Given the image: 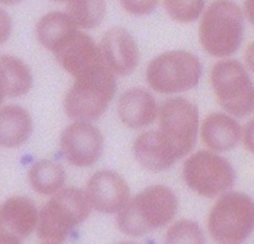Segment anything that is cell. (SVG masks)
I'll return each mask as SVG.
<instances>
[{"mask_svg":"<svg viewBox=\"0 0 254 244\" xmlns=\"http://www.w3.org/2000/svg\"><path fill=\"white\" fill-rule=\"evenodd\" d=\"M174 192L164 185L145 188L120 211L118 225L127 236L141 237L168 224L177 213Z\"/></svg>","mask_w":254,"mask_h":244,"instance_id":"6da1fadb","label":"cell"},{"mask_svg":"<svg viewBox=\"0 0 254 244\" xmlns=\"http://www.w3.org/2000/svg\"><path fill=\"white\" fill-rule=\"evenodd\" d=\"M116 88V78L104 63L95 70L75 78L65 96L64 111L69 118L79 122L95 121L107 110Z\"/></svg>","mask_w":254,"mask_h":244,"instance_id":"7a4b0ae2","label":"cell"},{"mask_svg":"<svg viewBox=\"0 0 254 244\" xmlns=\"http://www.w3.org/2000/svg\"><path fill=\"white\" fill-rule=\"evenodd\" d=\"M86 193L76 187L59 191L41 209L37 221V235L48 243H62L90 213Z\"/></svg>","mask_w":254,"mask_h":244,"instance_id":"3957f363","label":"cell"},{"mask_svg":"<svg viewBox=\"0 0 254 244\" xmlns=\"http://www.w3.org/2000/svg\"><path fill=\"white\" fill-rule=\"evenodd\" d=\"M244 29L241 9L229 1H216L208 7L201 19L200 42L210 55L227 57L239 49Z\"/></svg>","mask_w":254,"mask_h":244,"instance_id":"277c9868","label":"cell"},{"mask_svg":"<svg viewBox=\"0 0 254 244\" xmlns=\"http://www.w3.org/2000/svg\"><path fill=\"white\" fill-rule=\"evenodd\" d=\"M254 202L242 192L223 195L212 208L208 229L219 244H239L245 242L254 229Z\"/></svg>","mask_w":254,"mask_h":244,"instance_id":"5b68a950","label":"cell"},{"mask_svg":"<svg viewBox=\"0 0 254 244\" xmlns=\"http://www.w3.org/2000/svg\"><path fill=\"white\" fill-rule=\"evenodd\" d=\"M201 69V63L194 55L180 50L170 51L149 63L147 80L159 93L188 91L197 85Z\"/></svg>","mask_w":254,"mask_h":244,"instance_id":"8992f818","label":"cell"},{"mask_svg":"<svg viewBox=\"0 0 254 244\" xmlns=\"http://www.w3.org/2000/svg\"><path fill=\"white\" fill-rule=\"evenodd\" d=\"M211 83L221 107L229 114L242 118L254 111V86L241 62H217L211 71Z\"/></svg>","mask_w":254,"mask_h":244,"instance_id":"52a82bcc","label":"cell"},{"mask_svg":"<svg viewBox=\"0 0 254 244\" xmlns=\"http://www.w3.org/2000/svg\"><path fill=\"white\" fill-rule=\"evenodd\" d=\"M159 132L169 144L177 159L192 150L197 133V108L183 98L166 101L159 113Z\"/></svg>","mask_w":254,"mask_h":244,"instance_id":"ba28073f","label":"cell"},{"mask_svg":"<svg viewBox=\"0 0 254 244\" xmlns=\"http://www.w3.org/2000/svg\"><path fill=\"white\" fill-rule=\"evenodd\" d=\"M184 178L192 190L205 197L216 196L235 183V170L221 156L209 152H198L187 159Z\"/></svg>","mask_w":254,"mask_h":244,"instance_id":"9c48e42d","label":"cell"},{"mask_svg":"<svg viewBox=\"0 0 254 244\" xmlns=\"http://www.w3.org/2000/svg\"><path fill=\"white\" fill-rule=\"evenodd\" d=\"M61 148L69 163L78 167L90 166L102 153V134L88 122L73 123L64 131Z\"/></svg>","mask_w":254,"mask_h":244,"instance_id":"30bf717a","label":"cell"},{"mask_svg":"<svg viewBox=\"0 0 254 244\" xmlns=\"http://www.w3.org/2000/svg\"><path fill=\"white\" fill-rule=\"evenodd\" d=\"M57 61L75 78L91 72L105 63L93 39L76 31L55 51Z\"/></svg>","mask_w":254,"mask_h":244,"instance_id":"8fae6325","label":"cell"},{"mask_svg":"<svg viewBox=\"0 0 254 244\" xmlns=\"http://www.w3.org/2000/svg\"><path fill=\"white\" fill-rule=\"evenodd\" d=\"M130 190L125 180L110 170L96 172L87 184L90 205L102 213H116L127 203Z\"/></svg>","mask_w":254,"mask_h":244,"instance_id":"7c38bea8","label":"cell"},{"mask_svg":"<svg viewBox=\"0 0 254 244\" xmlns=\"http://www.w3.org/2000/svg\"><path fill=\"white\" fill-rule=\"evenodd\" d=\"M100 51L106 65L121 75L133 72L139 62V50L135 40L121 27L113 28L105 33Z\"/></svg>","mask_w":254,"mask_h":244,"instance_id":"4fadbf2b","label":"cell"},{"mask_svg":"<svg viewBox=\"0 0 254 244\" xmlns=\"http://www.w3.org/2000/svg\"><path fill=\"white\" fill-rule=\"evenodd\" d=\"M37 210L31 199L14 196L0 206V233L19 238L29 237L37 225Z\"/></svg>","mask_w":254,"mask_h":244,"instance_id":"5bb4252c","label":"cell"},{"mask_svg":"<svg viewBox=\"0 0 254 244\" xmlns=\"http://www.w3.org/2000/svg\"><path fill=\"white\" fill-rule=\"evenodd\" d=\"M134 154L144 168L153 172L169 168L177 159L161 133L156 130L145 132L138 137L134 144Z\"/></svg>","mask_w":254,"mask_h":244,"instance_id":"9a60e30c","label":"cell"},{"mask_svg":"<svg viewBox=\"0 0 254 244\" xmlns=\"http://www.w3.org/2000/svg\"><path fill=\"white\" fill-rule=\"evenodd\" d=\"M118 110L121 120L131 128L148 126L157 116V104L154 97L141 88H133L124 93Z\"/></svg>","mask_w":254,"mask_h":244,"instance_id":"2e32d148","label":"cell"},{"mask_svg":"<svg viewBox=\"0 0 254 244\" xmlns=\"http://www.w3.org/2000/svg\"><path fill=\"white\" fill-rule=\"evenodd\" d=\"M242 129L232 118L215 113L205 119L201 128V137L205 145L217 152L233 149L241 139Z\"/></svg>","mask_w":254,"mask_h":244,"instance_id":"e0dca14e","label":"cell"},{"mask_svg":"<svg viewBox=\"0 0 254 244\" xmlns=\"http://www.w3.org/2000/svg\"><path fill=\"white\" fill-rule=\"evenodd\" d=\"M32 131L29 113L18 106H8L0 110V145L14 148L24 144Z\"/></svg>","mask_w":254,"mask_h":244,"instance_id":"ac0fdd59","label":"cell"},{"mask_svg":"<svg viewBox=\"0 0 254 244\" xmlns=\"http://www.w3.org/2000/svg\"><path fill=\"white\" fill-rule=\"evenodd\" d=\"M32 76L30 68L16 57L0 56V87L4 95L19 97L32 88Z\"/></svg>","mask_w":254,"mask_h":244,"instance_id":"d6986e66","label":"cell"},{"mask_svg":"<svg viewBox=\"0 0 254 244\" xmlns=\"http://www.w3.org/2000/svg\"><path fill=\"white\" fill-rule=\"evenodd\" d=\"M69 17L62 12H51L43 16L36 27L39 42L48 50L55 51L76 32Z\"/></svg>","mask_w":254,"mask_h":244,"instance_id":"ffe728a7","label":"cell"},{"mask_svg":"<svg viewBox=\"0 0 254 244\" xmlns=\"http://www.w3.org/2000/svg\"><path fill=\"white\" fill-rule=\"evenodd\" d=\"M29 178L35 191L42 194H51L63 185L64 170L59 163L44 159L32 165Z\"/></svg>","mask_w":254,"mask_h":244,"instance_id":"44dd1931","label":"cell"},{"mask_svg":"<svg viewBox=\"0 0 254 244\" xmlns=\"http://www.w3.org/2000/svg\"><path fill=\"white\" fill-rule=\"evenodd\" d=\"M66 11V15L75 27L93 29L104 20L106 3L104 1H68Z\"/></svg>","mask_w":254,"mask_h":244,"instance_id":"7402d4cb","label":"cell"},{"mask_svg":"<svg viewBox=\"0 0 254 244\" xmlns=\"http://www.w3.org/2000/svg\"><path fill=\"white\" fill-rule=\"evenodd\" d=\"M164 244H205V239L195 222L181 220L167 231Z\"/></svg>","mask_w":254,"mask_h":244,"instance_id":"603a6c76","label":"cell"},{"mask_svg":"<svg viewBox=\"0 0 254 244\" xmlns=\"http://www.w3.org/2000/svg\"><path fill=\"white\" fill-rule=\"evenodd\" d=\"M164 6L170 17L178 22H191L200 15L203 1H164Z\"/></svg>","mask_w":254,"mask_h":244,"instance_id":"cb8c5ba5","label":"cell"},{"mask_svg":"<svg viewBox=\"0 0 254 244\" xmlns=\"http://www.w3.org/2000/svg\"><path fill=\"white\" fill-rule=\"evenodd\" d=\"M122 5L124 8L132 13L137 15L149 14L153 12L158 5L157 1H122Z\"/></svg>","mask_w":254,"mask_h":244,"instance_id":"d4e9b609","label":"cell"},{"mask_svg":"<svg viewBox=\"0 0 254 244\" xmlns=\"http://www.w3.org/2000/svg\"><path fill=\"white\" fill-rule=\"evenodd\" d=\"M11 29L12 23L9 14L0 8V45L8 39Z\"/></svg>","mask_w":254,"mask_h":244,"instance_id":"484cf974","label":"cell"},{"mask_svg":"<svg viewBox=\"0 0 254 244\" xmlns=\"http://www.w3.org/2000/svg\"><path fill=\"white\" fill-rule=\"evenodd\" d=\"M253 131H254V126H253V122H251L246 129L245 132V144L247 148L253 152L254 151V136H253Z\"/></svg>","mask_w":254,"mask_h":244,"instance_id":"4316f807","label":"cell"},{"mask_svg":"<svg viewBox=\"0 0 254 244\" xmlns=\"http://www.w3.org/2000/svg\"><path fill=\"white\" fill-rule=\"evenodd\" d=\"M0 244H21V242L17 237L0 233Z\"/></svg>","mask_w":254,"mask_h":244,"instance_id":"83f0119b","label":"cell"},{"mask_svg":"<svg viewBox=\"0 0 254 244\" xmlns=\"http://www.w3.org/2000/svg\"><path fill=\"white\" fill-rule=\"evenodd\" d=\"M253 5H254V4H253ZM253 5H252V7H248V6H247V12H248V14H249L250 19H252V17H251V12H253Z\"/></svg>","mask_w":254,"mask_h":244,"instance_id":"f1b7e54d","label":"cell"},{"mask_svg":"<svg viewBox=\"0 0 254 244\" xmlns=\"http://www.w3.org/2000/svg\"><path fill=\"white\" fill-rule=\"evenodd\" d=\"M3 97H4V93L2 91V89H1V87H0V104L2 103V101H3Z\"/></svg>","mask_w":254,"mask_h":244,"instance_id":"f546056e","label":"cell"},{"mask_svg":"<svg viewBox=\"0 0 254 244\" xmlns=\"http://www.w3.org/2000/svg\"><path fill=\"white\" fill-rule=\"evenodd\" d=\"M135 244V243H132V242H126V243H121V244Z\"/></svg>","mask_w":254,"mask_h":244,"instance_id":"4dcf8cb0","label":"cell"},{"mask_svg":"<svg viewBox=\"0 0 254 244\" xmlns=\"http://www.w3.org/2000/svg\"><path fill=\"white\" fill-rule=\"evenodd\" d=\"M54 244V243H47V244Z\"/></svg>","mask_w":254,"mask_h":244,"instance_id":"1f68e13d","label":"cell"}]
</instances>
